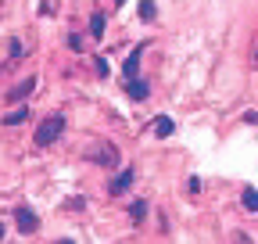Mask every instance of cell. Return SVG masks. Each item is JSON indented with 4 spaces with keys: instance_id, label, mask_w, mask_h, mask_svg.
I'll use <instances>...</instances> for the list:
<instances>
[{
    "instance_id": "cell-8",
    "label": "cell",
    "mask_w": 258,
    "mask_h": 244,
    "mask_svg": "<svg viewBox=\"0 0 258 244\" xmlns=\"http://www.w3.org/2000/svg\"><path fill=\"white\" fill-rule=\"evenodd\" d=\"M147 208H151L147 201H133V205H129V219H133V223L140 226V223L147 219Z\"/></svg>"
},
{
    "instance_id": "cell-4",
    "label": "cell",
    "mask_w": 258,
    "mask_h": 244,
    "mask_svg": "<svg viewBox=\"0 0 258 244\" xmlns=\"http://www.w3.org/2000/svg\"><path fill=\"white\" fill-rule=\"evenodd\" d=\"M32 90H36V79H32V76H29V79H22L18 86H11V90H8V101H15V104H22V101H25V97L32 94Z\"/></svg>"
},
{
    "instance_id": "cell-1",
    "label": "cell",
    "mask_w": 258,
    "mask_h": 244,
    "mask_svg": "<svg viewBox=\"0 0 258 244\" xmlns=\"http://www.w3.org/2000/svg\"><path fill=\"white\" fill-rule=\"evenodd\" d=\"M61 133H64V118H61V115H50V118L40 122V130H36V137H32V144H36V147H50Z\"/></svg>"
},
{
    "instance_id": "cell-19",
    "label": "cell",
    "mask_w": 258,
    "mask_h": 244,
    "mask_svg": "<svg viewBox=\"0 0 258 244\" xmlns=\"http://www.w3.org/2000/svg\"><path fill=\"white\" fill-rule=\"evenodd\" d=\"M118 4H125V0H118Z\"/></svg>"
},
{
    "instance_id": "cell-7",
    "label": "cell",
    "mask_w": 258,
    "mask_h": 244,
    "mask_svg": "<svg viewBox=\"0 0 258 244\" xmlns=\"http://www.w3.org/2000/svg\"><path fill=\"white\" fill-rule=\"evenodd\" d=\"M154 133H158L161 140H165V137H172V133H176V122H172L169 115H158V118H154Z\"/></svg>"
},
{
    "instance_id": "cell-16",
    "label": "cell",
    "mask_w": 258,
    "mask_h": 244,
    "mask_svg": "<svg viewBox=\"0 0 258 244\" xmlns=\"http://www.w3.org/2000/svg\"><path fill=\"white\" fill-rule=\"evenodd\" d=\"M0 240H4V223H0Z\"/></svg>"
},
{
    "instance_id": "cell-13",
    "label": "cell",
    "mask_w": 258,
    "mask_h": 244,
    "mask_svg": "<svg viewBox=\"0 0 258 244\" xmlns=\"http://www.w3.org/2000/svg\"><path fill=\"white\" fill-rule=\"evenodd\" d=\"M90 33L101 40V33H104V15H93V18H90Z\"/></svg>"
},
{
    "instance_id": "cell-14",
    "label": "cell",
    "mask_w": 258,
    "mask_h": 244,
    "mask_svg": "<svg viewBox=\"0 0 258 244\" xmlns=\"http://www.w3.org/2000/svg\"><path fill=\"white\" fill-rule=\"evenodd\" d=\"M64 208H69V212H83V208H86V198H72V201H64Z\"/></svg>"
},
{
    "instance_id": "cell-2",
    "label": "cell",
    "mask_w": 258,
    "mask_h": 244,
    "mask_svg": "<svg viewBox=\"0 0 258 244\" xmlns=\"http://www.w3.org/2000/svg\"><path fill=\"white\" fill-rule=\"evenodd\" d=\"M15 223H18V233H36L40 230V216L29 205H18L15 208Z\"/></svg>"
},
{
    "instance_id": "cell-15",
    "label": "cell",
    "mask_w": 258,
    "mask_h": 244,
    "mask_svg": "<svg viewBox=\"0 0 258 244\" xmlns=\"http://www.w3.org/2000/svg\"><path fill=\"white\" fill-rule=\"evenodd\" d=\"M93 65H97V76H101V79H108V61H104V57H97Z\"/></svg>"
},
{
    "instance_id": "cell-6",
    "label": "cell",
    "mask_w": 258,
    "mask_h": 244,
    "mask_svg": "<svg viewBox=\"0 0 258 244\" xmlns=\"http://www.w3.org/2000/svg\"><path fill=\"white\" fill-rule=\"evenodd\" d=\"M133 187V169H122L111 183H108V194H122V191H129Z\"/></svg>"
},
{
    "instance_id": "cell-18",
    "label": "cell",
    "mask_w": 258,
    "mask_h": 244,
    "mask_svg": "<svg viewBox=\"0 0 258 244\" xmlns=\"http://www.w3.org/2000/svg\"><path fill=\"white\" fill-rule=\"evenodd\" d=\"M254 65H258V47H254Z\"/></svg>"
},
{
    "instance_id": "cell-11",
    "label": "cell",
    "mask_w": 258,
    "mask_h": 244,
    "mask_svg": "<svg viewBox=\"0 0 258 244\" xmlns=\"http://www.w3.org/2000/svg\"><path fill=\"white\" fill-rule=\"evenodd\" d=\"M140 18L144 22H154L158 18V4H154V0H144V4H140Z\"/></svg>"
},
{
    "instance_id": "cell-5",
    "label": "cell",
    "mask_w": 258,
    "mask_h": 244,
    "mask_svg": "<svg viewBox=\"0 0 258 244\" xmlns=\"http://www.w3.org/2000/svg\"><path fill=\"white\" fill-rule=\"evenodd\" d=\"M125 94H129V97H133V101H144V97L151 94V83L137 76V79H129V83H125Z\"/></svg>"
},
{
    "instance_id": "cell-10",
    "label": "cell",
    "mask_w": 258,
    "mask_h": 244,
    "mask_svg": "<svg viewBox=\"0 0 258 244\" xmlns=\"http://www.w3.org/2000/svg\"><path fill=\"white\" fill-rule=\"evenodd\" d=\"M240 201H244V208H247V212H258V191H254V187H244Z\"/></svg>"
},
{
    "instance_id": "cell-17",
    "label": "cell",
    "mask_w": 258,
    "mask_h": 244,
    "mask_svg": "<svg viewBox=\"0 0 258 244\" xmlns=\"http://www.w3.org/2000/svg\"><path fill=\"white\" fill-rule=\"evenodd\" d=\"M57 244H76V240H57Z\"/></svg>"
},
{
    "instance_id": "cell-9",
    "label": "cell",
    "mask_w": 258,
    "mask_h": 244,
    "mask_svg": "<svg viewBox=\"0 0 258 244\" xmlns=\"http://www.w3.org/2000/svg\"><path fill=\"white\" fill-rule=\"evenodd\" d=\"M25 118H29V108H25V104H18L15 111H8V115H4V126H18V122H25Z\"/></svg>"
},
{
    "instance_id": "cell-3",
    "label": "cell",
    "mask_w": 258,
    "mask_h": 244,
    "mask_svg": "<svg viewBox=\"0 0 258 244\" xmlns=\"http://www.w3.org/2000/svg\"><path fill=\"white\" fill-rule=\"evenodd\" d=\"M144 50H147V43H137L133 50H129V57H125V65H122V79L129 83V79H137V72H140V57H144Z\"/></svg>"
},
{
    "instance_id": "cell-12",
    "label": "cell",
    "mask_w": 258,
    "mask_h": 244,
    "mask_svg": "<svg viewBox=\"0 0 258 244\" xmlns=\"http://www.w3.org/2000/svg\"><path fill=\"white\" fill-rule=\"evenodd\" d=\"M115 162H118L115 147H111V144H104V147H101V165H115Z\"/></svg>"
}]
</instances>
